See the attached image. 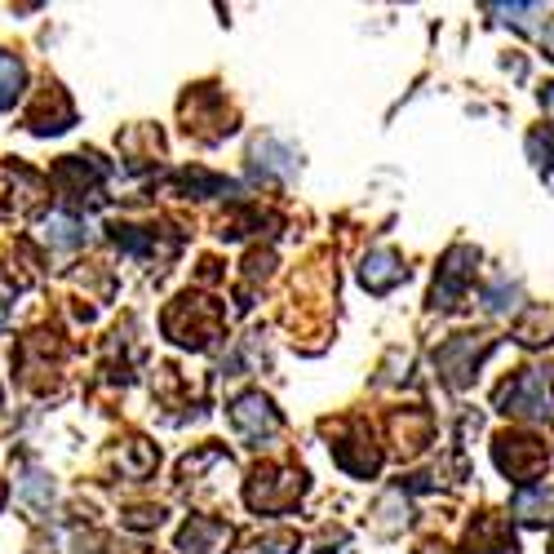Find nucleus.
Returning <instances> with one entry per match:
<instances>
[{
    "label": "nucleus",
    "instance_id": "f257e3e1",
    "mask_svg": "<svg viewBox=\"0 0 554 554\" xmlns=\"http://www.w3.org/2000/svg\"><path fill=\"white\" fill-rule=\"evenodd\" d=\"M391 280H399V266L391 258H373V271H364V284L368 289H386Z\"/></svg>",
    "mask_w": 554,
    "mask_h": 554
}]
</instances>
